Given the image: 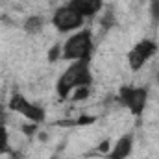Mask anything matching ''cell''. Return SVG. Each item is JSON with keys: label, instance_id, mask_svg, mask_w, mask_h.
<instances>
[{"label": "cell", "instance_id": "6da1fadb", "mask_svg": "<svg viewBox=\"0 0 159 159\" xmlns=\"http://www.w3.org/2000/svg\"><path fill=\"white\" fill-rule=\"evenodd\" d=\"M93 85V72H91V59H78L70 61V65L59 74L56 83V93L59 98H69L70 93L78 87H91Z\"/></svg>", "mask_w": 159, "mask_h": 159}, {"label": "cell", "instance_id": "7a4b0ae2", "mask_svg": "<svg viewBox=\"0 0 159 159\" xmlns=\"http://www.w3.org/2000/svg\"><path fill=\"white\" fill-rule=\"evenodd\" d=\"M91 54H93L91 30H78L61 44V59L65 61L91 59Z\"/></svg>", "mask_w": 159, "mask_h": 159}, {"label": "cell", "instance_id": "3957f363", "mask_svg": "<svg viewBox=\"0 0 159 159\" xmlns=\"http://www.w3.org/2000/svg\"><path fill=\"white\" fill-rule=\"evenodd\" d=\"M119 104L122 107L129 109L131 115L139 117L143 115L146 104H148V89L146 87H131V85H124L119 89Z\"/></svg>", "mask_w": 159, "mask_h": 159}, {"label": "cell", "instance_id": "277c9868", "mask_svg": "<svg viewBox=\"0 0 159 159\" xmlns=\"http://www.w3.org/2000/svg\"><path fill=\"white\" fill-rule=\"evenodd\" d=\"M50 22H52V26H54L59 34H70V32L81 30L85 19L80 15L74 7H70L69 4H65V6H59V7L52 13Z\"/></svg>", "mask_w": 159, "mask_h": 159}, {"label": "cell", "instance_id": "5b68a950", "mask_svg": "<svg viewBox=\"0 0 159 159\" xmlns=\"http://www.w3.org/2000/svg\"><path fill=\"white\" fill-rule=\"evenodd\" d=\"M7 109L13 111V113H19L22 115L24 119H28L34 124H43L44 119H46V111L41 107L39 104H34L30 102L24 94L20 93H13L9 102H7Z\"/></svg>", "mask_w": 159, "mask_h": 159}, {"label": "cell", "instance_id": "8992f818", "mask_svg": "<svg viewBox=\"0 0 159 159\" xmlns=\"http://www.w3.org/2000/svg\"><path fill=\"white\" fill-rule=\"evenodd\" d=\"M157 43L154 39H141L137 44H133V48L128 52V65L131 72L141 70L156 54H157Z\"/></svg>", "mask_w": 159, "mask_h": 159}, {"label": "cell", "instance_id": "52a82bcc", "mask_svg": "<svg viewBox=\"0 0 159 159\" xmlns=\"http://www.w3.org/2000/svg\"><path fill=\"white\" fill-rule=\"evenodd\" d=\"M133 150V133H124L117 139L113 148L106 154V159H128Z\"/></svg>", "mask_w": 159, "mask_h": 159}, {"label": "cell", "instance_id": "ba28073f", "mask_svg": "<svg viewBox=\"0 0 159 159\" xmlns=\"http://www.w3.org/2000/svg\"><path fill=\"white\" fill-rule=\"evenodd\" d=\"M67 4L74 7L83 19H91L98 15L104 7V0H69Z\"/></svg>", "mask_w": 159, "mask_h": 159}, {"label": "cell", "instance_id": "9c48e42d", "mask_svg": "<svg viewBox=\"0 0 159 159\" xmlns=\"http://www.w3.org/2000/svg\"><path fill=\"white\" fill-rule=\"evenodd\" d=\"M24 32L26 34H30V35H39L41 32H43V28H44V19L39 17V15H32V17H28L26 20H24Z\"/></svg>", "mask_w": 159, "mask_h": 159}, {"label": "cell", "instance_id": "30bf717a", "mask_svg": "<svg viewBox=\"0 0 159 159\" xmlns=\"http://www.w3.org/2000/svg\"><path fill=\"white\" fill-rule=\"evenodd\" d=\"M0 154H11L9 146V131L4 122H0Z\"/></svg>", "mask_w": 159, "mask_h": 159}, {"label": "cell", "instance_id": "8fae6325", "mask_svg": "<svg viewBox=\"0 0 159 159\" xmlns=\"http://www.w3.org/2000/svg\"><path fill=\"white\" fill-rule=\"evenodd\" d=\"M89 94H91V87H78V89H74L72 93H70V100L72 102H80V100H85V98H89Z\"/></svg>", "mask_w": 159, "mask_h": 159}, {"label": "cell", "instance_id": "7c38bea8", "mask_svg": "<svg viewBox=\"0 0 159 159\" xmlns=\"http://www.w3.org/2000/svg\"><path fill=\"white\" fill-rule=\"evenodd\" d=\"M150 19L159 24V0H150Z\"/></svg>", "mask_w": 159, "mask_h": 159}, {"label": "cell", "instance_id": "4fadbf2b", "mask_svg": "<svg viewBox=\"0 0 159 159\" xmlns=\"http://www.w3.org/2000/svg\"><path fill=\"white\" fill-rule=\"evenodd\" d=\"M57 59H61V44H56V46L48 52V61H50V63H54V61H57Z\"/></svg>", "mask_w": 159, "mask_h": 159}, {"label": "cell", "instance_id": "5bb4252c", "mask_svg": "<svg viewBox=\"0 0 159 159\" xmlns=\"http://www.w3.org/2000/svg\"><path fill=\"white\" fill-rule=\"evenodd\" d=\"M109 144H111V141H109V139H106V141L96 148V150H98V152H102V154H107V152H109Z\"/></svg>", "mask_w": 159, "mask_h": 159}, {"label": "cell", "instance_id": "9a60e30c", "mask_svg": "<svg viewBox=\"0 0 159 159\" xmlns=\"http://www.w3.org/2000/svg\"><path fill=\"white\" fill-rule=\"evenodd\" d=\"M156 78H157V83H159V72H157V76H156Z\"/></svg>", "mask_w": 159, "mask_h": 159}]
</instances>
